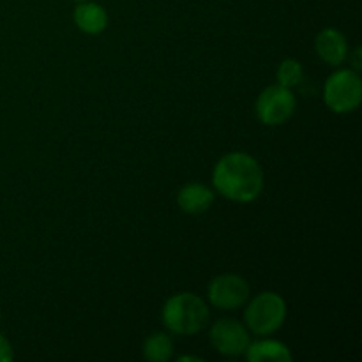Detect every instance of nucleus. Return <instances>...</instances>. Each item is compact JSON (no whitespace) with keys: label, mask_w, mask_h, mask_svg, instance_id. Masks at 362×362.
Wrapping results in <instances>:
<instances>
[{"label":"nucleus","mask_w":362,"mask_h":362,"mask_svg":"<svg viewBox=\"0 0 362 362\" xmlns=\"http://www.w3.org/2000/svg\"><path fill=\"white\" fill-rule=\"evenodd\" d=\"M216 191L237 204H250L264 189V170L253 156L246 152H230L223 156L212 172Z\"/></svg>","instance_id":"1"},{"label":"nucleus","mask_w":362,"mask_h":362,"mask_svg":"<svg viewBox=\"0 0 362 362\" xmlns=\"http://www.w3.org/2000/svg\"><path fill=\"white\" fill-rule=\"evenodd\" d=\"M214 193L202 182H189L177 194V204L186 214H204L214 204Z\"/></svg>","instance_id":"9"},{"label":"nucleus","mask_w":362,"mask_h":362,"mask_svg":"<svg viewBox=\"0 0 362 362\" xmlns=\"http://www.w3.org/2000/svg\"><path fill=\"white\" fill-rule=\"evenodd\" d=\"M80 2H81V0H80Z\"/></svg>","instance_id":"17"},{"label":"nucleus","mask_w":362,"mask_h":362,"mask_svg":"<svg viewBox=\"0 0 362 362\" xmlns=\"http://www.w3.org/2000/svg\"><path fill=\"white\" fill-rule=\"evenodd\" d=\"M73 20L81 32L98 35L108 27V13L95 2H81L74 7Z\"/></svg>","instance_id":"10"},{"label":"nucleus","mask_w":362,"mask_h":362,"mask_svg":"<svg viewBox=\"0 0 362 362\" xmlns=\"http://www.w3.org/2000/svg\"><path fill=\"white\" fill-rule=\"evenodd\" d=\"M324 101L334 113H350L362 101V80L354 69L336 71L324 87Z\"/></svg>","instance_id":"4"},{"label":"nucleus","mask_w":362,"mask_h":362,"mask_svg":"<svg viewBox=\"0 0 362 362\" xmlns=\"http://www.w3.org/2000/svg\"><path fill=\"white\" fill-rule=\"evenodd\" d=\"M296 95L281 85H271L260 92L257 99V117L265 126H281L288 122L296 112Z\"/></svg>","instance_id":"5"},{"label":"nucleus","mask_w":362,"mask_h":362,"mask_svg":"<svg viewBox=\"0 0 362 362\" xmlns=\"http://www.w3.org/2000/svg\"><path fill=\"white\" fill-rule=\"evenodd\" d=\"M244 356L250 362H290L293 359L288 346L276 339L250 343Z\"/></svg>","instance_id":"11"},{"label":"nucleus","mask_w":362,"mask_h":362,"mask_svg":"<svg viewBox=\"0 0 362 362\" xmlns=\"http://www.w3.org/2000/svg\"><path fill=\"white\" fill-rule=\"evenodd\" d=\"M209 322V308L202 297L184 292L170 297L163 308V324L170 332L193 336L204 331Z\"/></svg>","instance_id":"2"},{"label":"nucleus","mask_w":362,"mask_h":362,"mask_svg":"<svg viewBox=\"0 0 362 362\" xmlns=\"http://www.w3.org/2000/svg\"><path fill=\"white\" fill-rule=\"evenodd\" d=\"M304 71L299 60L286 59L278 67V85L286 88H293L303 81Z\"/></svg>","instance_id":"13"},{"label":"nucleus","mask_w":362,"mask_h":362,"mask_svg":"<svg viewBox=\"0 0 362 362\" xmlns=\"http://www.w3.org/2000/svg\"><path fill=\"white\" fill-rule=\"evenodd\" d=\"M173 356L172 338L165 332H154L144 343V357L151 362H166Z\"/></svg>","instance_id":"12"},{"label":"nucleus","mask_w":362,"mask_h":362,"mask_svg":"<svg viewBox=\"0 0 362 362\" xmlns=\"http://www.w3.org/2000/svg\"><path fill=\"white\" fill-rule=\"evenodd\" d=\"M211 343L219 354L226 357L244 356L250 346V331L233 318H221L211 327Z\"/></svg>","instance_id":"7"},{"label":"nucleus","mask_w":362,"mask_h":362,"mask_svg":"<svg viewBox=\"0 0 362 362\" xmlns=\"http://www.w3.org/2000/svg\"><path fill=\"white\" fill-rule=\"evenodd\" d=\"M250 283L239 274H219L209 283V300L219 310H237L250 300Z\"/></svg>","instance_id":"6"},{"label":"nucleus","mask_w":362,"mask_h":362,"mask_svg":"<svg viewBox=\"0 0 362 362\" xmlns=\"http://www.w3.org/2000/svg\"><path fill=\"white\" fill-rule=\"evenodd\" d=\"M286 318V304L281 296L264 292L255 297L244 311V325L257 336H267L278 331Z\"/></svg>","instance_id":"3"},{"label":"nucleus","mask_w":362,"mask_h":362,"mask_svg":"<svg viewBox=\"0 0 362 362\" xmlns=\"http://www.w3.org/2000/svg\"><path fill=\"white\" fill-rule=\"evenodd\" d=\"M352 62H354V71H357V73H359L361 67H362V62H361V48H357L356 52H354Z\"/></svg>","instance_id":"15"},{"label":"nucleus","mask_w":362,"mask_h":362,"mask_svg":"<svg viewBox=\"0 0 362 362\" xmlns=\"http://www.w3.org/2000/svg\"><path fill=\"white\" fill-rule=\"evenodd\" d=\"M13 359H14L13 346H11V343L0 334V362H11Z\"/></svg>","instance_id":"14"},{"label":"nucleus","mask_w":362,"mask_h":362,"mask_svg":"<svg viewBox=\"0 0 362 362\" xmlns=\"http://www.w3.org/2000/svg\"><path fill=\"white\" fill-rule=\"evenodd\" d=\"M315 49L318 57L329 66H341L349 59V42L336 28H324L315 37Z\"/></svg>","instance_id":"8"},{"label":"nucleus","mask_w":362,"mask_h":362,"mask_svg":"<svg viewBox=\"0 0 362 362\" xmlns=\"http://www.w3.org/2000/svg\"><path fill=\"white\" fill-rule=\"evenodd\" d=\"M179 361H197V362H200L202 359H200V357H194V356H186V357H179Z\"/></svg>","instance_id":"16"}]
</instances>
